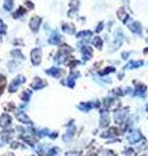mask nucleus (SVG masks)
<instances>
[{"label":"nucleus","instance_id":"19","mask_svg":"<svg viewBox=\"0 0 148 156\" xmlns=\"http://www.w3.org/2000/svg\"><path fill=\"white\" fill-rule=\"evenodd\" d=\"M3 91H4L3 89H0V95H2V94H3Z\"/></svg>","mask_w":148,"mask_h":156},{"label":"nucleus","instance_id":"3","mask_svg":"<svg viewBox=\"0 0 148 156\" xmlns=\"http://www.w3.org/2000/svg\"><path fill=\"white\" fill-rule=\"evenodd\" d=\"M127 116V109H122V111H117L116 115H115V119L117 122H123Z\"/></svg>","mask_w":148,"mask_h":156},{"label":"nucleus","instance_id":"22","mask_svg":"<svg viewBox=\"0 0 148 156\" xmlns=\"http://www.w3.org/2000/svg\"><path fill=\"white\" fill-rule=\"evenodd\" d=\"M147 109H148V107H147Z\"/></svg>","mask_w":148,"mask_h":156},{"label":"nucleus","instance_id":"12","mask_svg":"<svg viewBox=\"0 0 148 156\" xmlns=\"http://www.w3.org/2000/svg\"><path fill=\"white\" fill-rule=\"evenodd\" d=\"M12 4H13V0H5V3H4V8H5L7 11H11Z\"/></svg>","mask_w":148,"mask_h":156},{"label":"nucleus","instance_id":"8","mask_svg":"<svg viewBox=\"0 0 148 156\" xmlns=\"http://www.w3.org/2000/svg\"><path fill=\"white\" fill-rule=\"evenodd\" d=\"M60 151H61V150L58 148V147H52L51 150L48 151V154H47V155H48V156H56L57 154H60Z\"/></svg>","mask_w":148,"mask_h":156},{"label":"nucleus","instance_id":"11","mask_svg":"<svg viewBox=\"0 0 148 156\" xmlns=\"http://www.w3.org/2000/svg\"><path fill=\"white\" fill-rule=\"evenodd\" d=\"M91 104L90 103H82V104H79V108L82 109V111H90L91 109Z\"/></svg>","mask_w":148,"mask_h":156},{"label":"nucleus","instance_id":"17","mask_svg":"<svg viewBox=\"0 0 148 156\" xmlns=\"http://www.w3.org/2000/svg\"><path fill=\"white\" fill-rule=\"evenodd\" d=\"M5 33V25L3 23V21H0V34Z\"/></svg>","mask_w":148,"mask_h":156},{"label":"nucleus","instance_id":"16","mask_svg":"<svg viewBox=\"0 0 148 156\" xmlns=\"http://www.w3.org/2000/svg\"><path fill=\"white\" fill-rule=\"evenodd\" d=\"M29 98H30V92H29V91H25L23 94L21 95V99H22V100H25V101L29 100Z\"/></svg>","mask_w":148,"mask_h":156},{"label":"nucleus","instance_id":"9","mask_svg":"<svg viewBox=\"0 0 148 156\" xmlns=\"http://www.w3.org/2000/svg\"><path fill=\"white\" fill-rule=\"evenodd\" d=\"M39 25V18L38 17H34L33 20H31V22H30V26H31V29L33 30H37V26Z\"/></svg>","mask_w":148,"mask_h":156},{"label":"nucleus","instance_id":"1","mask_svg":"<svg viewBox=\"0 0 148 156\" xmlns=\"http://www.w3.org/2000/svg\"><path fill=\"white\" fill-rule=\"evenodd\" d=\"M143 138V135L139 130H134L132 133L129 135V138H127V140H129V143L130 144H135V143H139L140 140Z\"/></svg>","mask_w":148,"mask_h":156},{"label":"nucleus","instance_id":"18","mask_svg":"<svg viewBox=\"0 0 148 156\" xmlns=\"http://www.w3.org/2000/svg\"><path fill=\"white\" fill-rule=\"evenodd\" d=\"M39 156H48V155H46V154H39Z\"/></svg>","mask_w":148,"mask_h":156},{"label":"nucleus","instance_id":"2","mask_svg":"<svg viewBox=\"0 0 148 156\" xmlns=\"http://www.w3.org/2000/svg\"><path fill=\"white\" fill-rule=\"evenodd\" d=\"M11 124H12V119H11V116L9 115L3 113L2 116H0V126H2L3 129H7Z\"/></svg>","mask_w":148,"mask_h":156},{"label":"nucleus","instance_id":"7","mask_svg":"<svg viewBox=\"0 0 148 156\" xmlns=\"http://www.w3.org/2000/svg\"><path fill=\"white\" fill-rule=\"evenodd\" d=\"M108 124H109V117H108V115H107V113H104V115H103V117H101L100 126H107Z\"/></svg>","mask_w":148,"mask_h":156},{"label":"nucleus","instance_id":"4","mask_svg":"<svg viewBox=\"0 0 148 156\" xmlns=\"http://www.w3.org/2000/svg\"><path fill=\"white\" fill-rule=\"evenodd\" d=\"M16 117H17V120H19L23 124H29V122H30V119H29V117L25 115V112H22V111H17L16 112Z\"/></svg>","mask_w":148,"mask_h":156},{"label":"nucleus","instance_id":"21","mask_svg":"<svg viewBox=\"0 0 148 156\" xmlns=\"http://www.w3.org/2000/svg\"><path fill=\"white\" fill-rule=\"evenodd\" d=\"M90 156H97V155H90Z\"/></svg>","mask_w":148,"mask_h":156},{"label":"nucleus","instance_id":"6","mask_svg":"<svg viewBox=\"0 0 148 156\" xmlns=\"http://www.w3.org/2000/svg\"><path fill=\"white\" fill-rule=\"evenodd\" d=\"M44 86H46V82H44V81H41V80H39V78H38V80H35V81H34L33 82V83H31V87H33V89H42V87H44Z\"/></svg>","mask_w":148,"mask_h":156},{"label":"nucleus","instance_id":"10","mask_svg":"<svg viewBox=\"0 0 148 156\" xmlns=\"http://www.w3.org/2000/svg\"><path fill=\"white\" fill-rule=\"evenodd\" d=\"M123 156H135V150L125 148V151H123Z\"/></svg>","mask_w":148,"mask_h":156},{"label":"nucleus","instance_id":"20","mask_svg":"<svg viewBox=\"0 0 148 156\" xmlns=\"http://www.w3.org/2000/svg\"><path fill=\"white\" fill-rule=\"evenodd\" d=\"M139 156H147V155H139Z\"/></svg>","mask_w":148,"mask_h":156},{"label":"nucleus","instance_id":"5","mask_svg":"<svg viewBox=\"0 0 148 156\" xmlns=\"http://www.w3.org/2000/svg\"><path fill=\"white\" fill-rule=\"evenodd\" d=\"M120 131H118L116 128H111V129H108V131H105V133H101V136L103 138H109V136H115L117 135Z\"/></svg>","mask_w":148,"mask_h":156},{"label":"nucleus","instance_id":"14","mask_svg":"<svg viewBox=\"0 0 148 156\" xmlns=\"http://www.w3.org/2000/svg\"><path fill=\"white\" fill-rule=\"evenodd\" d=\"M103 156H117L115 154V151H112V150H105L104 152H103Z\"/></svg>","mask_w":148,"mask_h":156},{"label":"nucleus","instance_id":"15","mask_svg":"<svg viewBox=\"0 0 148 156\" xmlns=\"http://www.w3.org/2000/svg\"><path fill=\"white\" fill-rule=\"evenodd\" d=\"M66 156H81V152L79 151H68Z\"/></svg>","mask_w":148,"mask_h":156},{"label":"nucleus","instance_id":"13","mask_svg":"<svg viewBox=\"0 0 148 156\" xmlns=\"http://www.w3.org/2000/svg\"><path fill=\"white\" fill-rule=\"evenodd\" d=\"M5 82H7L5 77H4V76H0V89L4 90V87H5Z\"/></svg>","mask_w":148,"mask_h":156}]
</instances>
